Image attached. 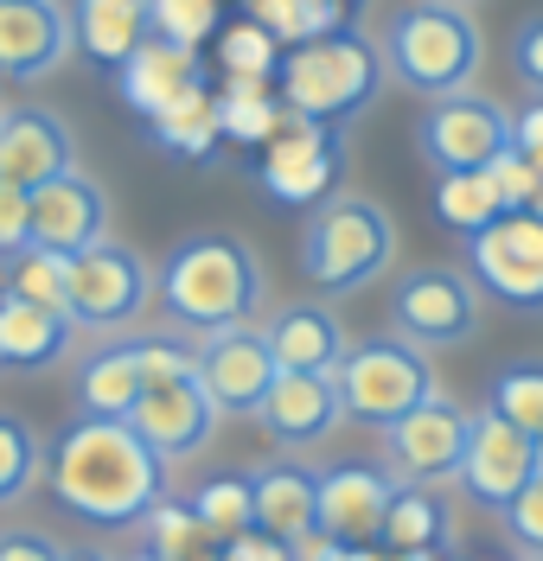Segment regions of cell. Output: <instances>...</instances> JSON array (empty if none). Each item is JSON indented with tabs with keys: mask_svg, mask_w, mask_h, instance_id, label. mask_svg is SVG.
Wrapping results in <instances>:
<instances>
[{
	"mask_svg": "<svg viewBox=\"0 0 543 561\" xmlns=\"http://www.w3.org/2000/svg\"><path fill=\"white\" fill-rule=\"evenodd\" d=\"M167 459L147 447L128 421L109 415H77L45 459L52 497L97 529H128L167 497Z\"/></svg>",
	"mask_w": 543,
	"mask_h": 561,
	"instance_id": "1",
	"label": "cell"
},
{
	"mask_svg": "<svg viewBox=\"0 0 543 561\" xmlns=\"http://www.w3.org/2000/svg\"><path fill=\"white\" fill-rule=\"evenodd\" d=\"M154 307L185 339H205L224 325H262V313L275 307L269 262L244 237H224V230L180 237L154 262Z\"/></svg>",
	"mask_w": 543,
	"mask_h": 561,
	"instance_id": "2",
	"label": "cell"
},
{
	"mask_svg": "<svg viewBox=\"0 0 543 561\" xmlns=\"http://www.w3.org/2000/svg\"><path fill=\"white\" fill-rule=\"evenodd\" d=\"M384 77H391L384 45L364 38L359 26H339V33L289 45V58L275 70V96H282V108L307 115V122L346 128V122H359L364 108L384 96Z\"/></svg>",
	"mask_w": 543,
	"mask_h": 561,
	"instance_id": "3",
	"label": "cell"
},
{
	"mask_svg": "<svg viewBox=\"0 0 543 561\" xmlns=\"http://www.w3.org/2000/svg\"><path fill=\"white\" fill-rule=\"evenodd\" d=\"M384 65L409 96H454V90H473V77L486 65V38H479V20L454 0H409L391 13L384 26Z\"/></svg>",
	"mask_w": 543,
	"mask_h": 561,
	"instance_id": "4",
	"label": "cell"
},
{
	"mask_svg": "<svg viewBox=\"0 0 543 561\" xmlns=\"http://www.w3.org/2000/svg\"><path fill=\"white\" fill-rule=\"evenodd\" d=\"M397 262V224L391 210L364 192H332L326 205L307 210V230H301V275L314 280L320 294L346 300L364 294L391 275Z\"/></svg>",
	"mask_w": 543,
	"mask_h": 561,
	"instance_id": "5",
	"label": "cell"
},
{
	"mask_svg": "<svg viewBox=\"0 0 543 561\" xmlns=\"http://www.w3.org/2000/svg\"><path fill=\"white\" fill-rule=\"evenodd\" d=\"M434 364L422 345H409L403 332H384V339H359L339 364V402H346V421L359 427H391L409 409H422L434 396Z\"/></svg>",
	"mask_w": 543,
	"mask_h": 561,
	"instance_id": "6",
	"label": "cell"
},
{
	"mask_svg": "<svg viewBox=\"0 0 543 561\" xmlns=\"http://www.w3.org/2000/svg\"><path fill=\"white\" fill-rule=\"evenodd\" d=\"M479 325H486V294L454 262H422L391 287V332H403L409 345L454 351L473 345Z\"/></svg>",
	"mask_w": 543,
	"mask_h": 561,
	"instance_id": "7",
	"label": "cell"
},
{
	"mask_svg": "<svg viewBox=\"0 0 543 561\" xmlns=\"http://www.w3.org/2000/svg\"><path fill=\"white\" fill-rule=\"evenodd\" d=\"M154 307V262L135 243H97L71 255V319L83 339L135 332Z\"/></svg>",
	"mask_w": 543,
	"mask_h": 561,
	"instance_id": "8",
	"label": "cell"
},
{
	"mask_svg": "<svg viewBox=\"0 0 543 561\" xmlns=\"http://www.w3.org/2000/svg\"><path fill=\"white\" fill-rule=\"evenodd\" d=\"M346 128H326V122H307V115H282V128L262 140L256 153V185L275 198V205L314 210L339 192V173H346Z\"/></svg>",
	"mask_w": 543,
	"mask_h": 561,
	"instance_id": "9",
	"label": "cell"
},
{
	"mask_svg": "<svg viewBox=\"0 0 543 561\" xmlns=\"http://www.w3.org/2000/svg\"><path fill=\"white\" fill-rule=\"evenodd\" d=\"M473 415L479 409H467L461 396L434 389L422 409H409L403 421L384 427L377 459L397 472L403 485H454V472L467 459V440H473Z\"/></svg>",
	"mask_w": 543,
	"mask_h": 561,
	"instance_id": "10",
	"label": "cell"
},
{
	"mask_svg": "<svg viewBox=\"0 0 543 561\" xmlns=\"http://www.w3.org/2000/svg\"><path fill=\"white\" fill-rule=\"evenodd\" d=\"M473 287L506 307V313H543V210H506L499 224H486L467 237Z\"/></svg>",
	"mask_w": 543,
	"mask_h": 561,
	"instance_id": "11",
	"label": "cell"
},
{
	"mask_svg": "<svg viewBox=\"0 0 543 561\" xmlns=\"http://www.w3.org/2000/svg\"><path fill=\"white\" fill-rule=\"evenodd\" d=\"M416 147L434 173H486L511 153V108L479 90L434 96L416 122Z\"/></svg>",
	"mask_w": 543,
	"mask_h": 561,
	"instance_id": "12",
	"label": "cell"
},
{
	"mask_svg": "<svg viewBox=\"0 0 543 561\" xmlns=\"http://www.w3.org/2000/svg\"><path fill=\"white\" fill-rule=\"evenodd\" d=\"M192 370H199L205 396L217 402V415H237V421H256L262 396L282 377L262 325H224V332L192 339Z\"/></svg>",
	"mask_w": 543,
	"mask_h": 561,
	"instance_id": "13",
	"label": "cell"
},
{
	"mask_svg": "<svg viewBox=\"0 0 543 561\" xmlns=\"http://www.w3.org/2000/svg\"><path fill=\"white\" fill-rule=\"evenodd\" d=\"M403 479L384 459H339L320 466V536L339 549H371L384 542L391 504H397Z\"/></svg>",
	"mask_w": 543,
	"mask_h": 561,
	"instance_id": "14",
	"label": "cell"
},
{
	"mask_svg": "<svg viewBox=\"0 0 543 561\" xmlns=\"http://www.w3.org/2000/svg\"><path fill=\"white\" fill-rule=\"evenodd\" d=\"M217 421L224 415H217V402L205 396L199 370H185V377H167V383H147L142 402H135V415H128V427L167 466H192L217 440Z\"/></svg>",
	"mask_w": 543,
	"mask_h": 561,
	"instance_id": "15",
	"label": "cell"
},
{
	"mask_svg": "<svg viewBox=\"0 0 543 561\" xmlns=\"http://www.w3.org/2000/svg\"><path fill=\"white\" fill-rule=\"evenodd\" d=\"M538 479V440L524 434V427H511L506 415H493V409H479L473 415V440H467V459H461V472H454V485L467 491L473 504H486L493 517L506 511L518 491Z\"/></svg>",
	"mask_w": 543,
	"mask_h": 561,
	"instance_id": "16",
	"label": "cell"
},
{
	"mask_svg": "<svg viewBox=\"0 0 543 561\" xmlns=\"http://www.w3.org/2000/svg\"><path fill=\"white\" fill-rule=\"evenodd\" d=\"M109 224H115V205H109L103 179H90L83 167L33 185V249L83 255V249L109 243Z\"/></svg>",
	"mask_w": 543,
	"mask_h": 561,
	"instance_id": "17",
	"label": "cell"
},
{
	"mask_svg": "<svg viewBox=\"0 0 543 561\" xmlns=\"http://www.w3.org/2000/svg\"><path fill=\"white\" fill-rule=\"evenodd\" d=\"M77 51L65 0H0V77L38 83Z\"/></svg>",
	"mask_w": 543,
	"mask_h": 561,
	"instance_id": "18",
	"label": "cell"
},
{
	"mask_svg": "<svg viewBox=\"0 0 543 561\" xmlns=\"http://www.w3.org/2000/svg\"><path fill=\"white\" fill-rule=\"evenodd\" d=\"M339 421H346L339 377H301V370H282L275 389L262 396V409H256V427H262L282 454H307V447H320Z\"/></svg>",
	"mask_w": 543,
	"mask_h": 561,
	"instance_id": "19",
	"label": "cell"
},
{
	"mask_svg": "<svg viewBox=\"0 0 543 561\" xmlns=\"http://www.w3.org/2000/svg\"><path fill=\"white\" fill-rule=\"evenodd\" d=\"M250 485H256V529L275 536V542H314L320 536V466L294 454H275L250 466Z\"/></svg>",
	"mask_w": 543,
	"mask_h": 561,
	"instance_id": "20",
	"label": "cell"
},
{
	"mask_svg": "<svg viewBox=\"0 0 543 561\" xmlns=\"http://www.w3.org/2000/svg\"><path fill=\"white\" fill-rule=\"evenodd\" d=\"M262 339L275 351L282 370H301V377H339L346 351H352V332L339 325V313L326 300H289V307H269L262 313Z\"/></svg>",
	"mask_w": 543,
	"mask_h": 561,
	"instance_id": "21",
	"label": "cell"
},
{
	"mask_svg": "<svg viewBox=\"0 0 543 561\" xmlns=\"http://www.w3.org/2000/svg\"><path fill=\"white\" fill-rule=\"evenodd\" d=\"M77 167V140H71V122L58 108H0V179L13 185H45V179L71 173Z\"/></svg>",
	"mask_w": 543,
	"mask_h": 561,
	"instance_id": "22",
	"label": "cell"
},
{
	"mask_svg": "<svg viewBox=\"0 0 543 561\" xmlns=\"http://www.w3.org/2000/svg\"><path fill=\"white\" fill-rule=\"evenodd\" d=\"M83 345V332H77L71 313H58V307H38L26 294H13V287H0V370H58V364H71V351Z\"/></svg>",
	"mask_w": 543,
	"mask_h": 561,
	"instance_id": "23",
	"label": "cell"
},
{
	"mask_svg": "<svg viewBox=\"0 0 543 561\" xmlns=\"http://www.w3.org/2000/svg\"><path fill=\"white\" fill-rule=\"evenodd\" d=\"M147 389V364H142V332H115V339H97V345L77 357V415H109L128 421L135 402Z\"/></svg>",
	"mask_w": 543,
	"mask_h": 561,
	"instance_id": "24",
	"label": "cell"
},
{
	"mask_svg": "<svg viewBox=\"0 0 543 561\" xmlns=\"http://www.w3.org/2000/svg\"><path fill=\"white\" fill-rule=\"evenodd\" d=\"M199 83H205L199 51L192 45H173V38H154V33L135 45L128 65L115 70V90H122V103L135 108V115H160V108H173L180 96H192Z\"/></svg>",
	"mask_w": 543,
	"mask_h": 561,
	"instance_id": "25",
	"label": "cell"
},
{
	"mask_svg": "<svg viewBox=\"0 0 543 561\" xmlns=\"http://www.w3.org/2000/svg\"><path fill=\"white\" fill-rule=\"evenodd\" d=\"M77 51L103 70H122L147 38V0H77L71 7Z\"/></svg>",
	"mask_w": 543,
	"mask_h": 561,
	"instance_id": "26",
	"label": "cell"
},
{
	"mask_svg": "<svg viewBox=\"0 0 543 561\" xmlns=\"http://www.w3.org/2000/svg\"><path fill=\"white\" fill-rule=\"evenodd\" d=\"M147 140L160 147V153H173V160H212L217 140H224V122H217V96L212 83H199L192 96H180L173 108H160V115H147Z\"/></svg>",
	"mask_w": 543,
	"mask_h": 561,
	"instance_id": "27",
	"label": "cell"
},
{
	"mask_svg": "<svg viewBox=\"0 0 543 561\" xmlns=\"http://www.w3.org/2000/svg\"><path fill=\"white\" fill-rule=\"evenodd\" d=\"M499 217H506V192H499L493 167L486 173H434V224L441 230H454L467 243Z\"/></svg>",
	"mask_w": 543,
	"mask_h": 561,
	"instance_id": "28",
	"label": "cell"
},
{
	"mask_svg": "<svg viewBox=\"0 0 543 561\" xmlns=\"http://www.w3.org/2000/svg\"><path fill=\"white\" fill-rule=\"evenodd\" d=\"M448 536H454V517L434 497V485H403L397 504H391V524H384V542L403 556H441Z\"/></svg>",
	"mask_w": 543,
	"mask_h": 561,
	"instance_id": "29",
	"label": "cell"
},
{
	"mask_svg": "<svg viewBox=\"0 0 543 561\" xmlns=\"http://www.w3.org/2000/svg\"><path fill=\"white\" fill-rule=\"evenodd\" d=\"M185 504H192V517L205 524V536H212L217 549L256 529V485H250V472H217V479H205V485H192Z\"/></svg>",
	"mask_w": 543,
	"mask_h": 561,
	"instance_id": "30",
	"label": "cell"
},
{
	"mask_svg": "<svg viewBox=\"0 0 543 561\" xmlns=\"http://www.w3.org/2000/svg\"><path fill=\"white\" fill-rule=\"evenodd\" d=\"M282 96H275V83H244V77H230L224 83V96H217V122H224V140H237V147H262V140L282 128Z\"/></svg>",
	"mask_w": 543,
	"mask_h": 561,
	"instance_id": "31",
	"label": "cell"
},
{
	"mask_svg": "<svg viewBox=\"0 0 543 561\" xmlns=\"http://www.w3.org/2000/svg\"><path fill=\"white\" fill-rule=\"evenodd\" d=\"M217 65H224V77H244V83H275L282 38L269 33L262 20H237V26L217 33Z\"/></svg>",
	"mask_w": 543,
	"mask_h": 561,
	"instance_id": "32",
	"label": "cell"
},
{
	"mask_svg": "<svg viewBox=\"0 0 543 561\" xmlns=\"http://www.w3.org/2000/svg\"><path fill=\"white\" fill-rule=\"evenodd\" d=\"M493 415H506L511 427H524L531 440L543 434V357H518L493 377V396H486Z\"/></svg>",
	"mask_w": 543,
	"mask_h": 561,
	"instance_id": "33",
	"label": "cell"
},
{
	"mask_svg": "<svg viewBox=\"0 0 543 561\" xmlns=\"http://www.w3.org/2000/svg\"><path fill=\"white\" fill-rule=\"evenodd\" d=\"M38 472H45V447H38V434L20 415L0 409V511L20 504V497L33 491Z\"/></svg>",
	"mask_w": 543,
	"mask_h": 561,
	"instance_id": "34",
	"label": "cell"
},
{
	"mask_svg": "<svg viewBox=\"0 0 543 561\" xmlns=\"http://www.w3.org/2000/svg\"><path fill=\"white\" fill-rule=\"evenodd\" d=\"M7 287H13V294H26V300H38V307H58V313H71V255L26 249V255L13 262Z\"/></svg>",
	"mask_w": 543,
	"mask_h": 561,
	"instance_id": "35",
	"label": "cell"
},
{
	"mask_svg": "<svg viewBox=\"0 0 543 561\" xmlns=\"http://www.w3.org/2000/svg\"><path fill=\"white\" fill-rule=\"evenodd\" d=\"M250 13L275 38H289V45L320 38V33H339V26H346V20H339V0H256Z\"/></svg>",
	"mask_w": 543,
	"mask_h": 561,
	"instance_id": "36",
	"label": "cell"
},
{
	"mask_svg": "<svg viewBox=\"0 0 543 561\" xmlns=\"http://www.w3.org/2000/svg\"><path fill=\"white\" fill-rule=\"evenodd\" d=\"M147 33L199 51L205 38L224 33V20H217V0H147Z\"/></svg>",
	"mask_w": 543,
	"mask_h": 561,
	"instance_id": "37",
	"label": "cell"
},
{
	"mask_svg": "<svg viewBox=\"0 0 543 561\" xmlns=\"http://www.w3.org/2000/svg\"><path fill=\"white\" fill-rule=\"evenodd\" d=\"M135 529L147 536V549H160V556H173V561H185L199 542H212V536H205V524L192 517V504H180L173 491H167V497H160V504H154Z\"/></svg>",
	"mask_w": 543,
	"mask_h": 561,
	"instance_id": "38",
	"label": "cell"
},
{
	"mask_svg": "<svg viewBox=\"0 0 543 561\" xmlns=\"http://www.w3.org/2000/svg\"><path fill=\"white\" fill-rule=\"evenodd\" d=\"M499 529H506V542L518 556H543V472L499 511Z\"/></svg>",
	"mask_w": 543,
	"mask_h": 561,
	"instance_id": "39",
	"label": "cell"
},
{
	"mask_svg": "<svg viewBox=\"0 0 543 561\" xmlns=\"http://www.w3.org/2000/svg\"><path fill=\"white\" fill-rule=\"evenodd\" d=\"M33 249V192L0 179V262H20Z\"/></svg>",
	"mask_w": 543,
	"mask_h": 561,
	"instance_id": "40",
	"label": "cell"
},
{
	"mask_svg": "<svg viewBox=\"0 0 543 561\" xmlns=\"http://www.w3.org/2000/svg\"><path fill=\"white\" fill-rule=\"evenodd\" d=\"M511 77L543 96V13H524L518 20V33H511Z\"/></svg>",
	"mask_w": 543,
	"mask_h": 561,
	"instance_id": "41",
	"label": "cell"
},
{
	"mask_svg": "<svg viewBox=\"0 0 543 561\" xmlns=\"http://www.w3.org/2000/svg\"><path fill=\"white\" fill-rule=\"evenodd\" d=\"M0 561H65V542L45 529H7L0 536Z\"/></svg>",
	"mask_w": 543,
	"mask_h": 561,
	"instance_id": "42",
	"label": "cell"
},
{
	"mask_svg": "<svg viewBox=\"0 0 543 561\" xmlns=\"http://www.w3.org/2000/svg\"><path fill=\"white\" fill-rule=\"evenodd\" d=\"M511 147L524 160H543V96H531L524 108H511Z\"/></svg>",
	"mask_w": 543,
	"mask_h": 561,
	"instance_id": "43",
	"label": "cell"
},
{
	"mask_svg": "<svg viewBox=\"0 0 543 561\" xmlns=\"http://www.w3.org/2000/svg\"><path fill=\"white\" fill-rule=\"evenodd\" d=\"M224 561H294V549L275 542V536H262V529H250V536L224 542Z\"/></svg>",
	"mask_w": 543,
	"mask_h": 561,
	"instance_id": "44",
	"label": "cell"
},
{
	"mask_svg": "<svg viewBox=\"0 0 543 561\" xmlns=\"http://www.w3.org/2000/svg\"><path fill=\"white\" fill-rule=\"evenodd\" d=\"M65 561H115V556H103V549H65Z\"/></svg>",
	"mask_w": 543,
	"mask_h": 561,
	"instance_id": "45",
	"label": "cell"
},
{
	"mask_svg": "<svg viewBox=\"0 0 543 561\" xmlns=\"http://www.w3.org/2000/svg\"><path fill=\"white\" fill-rule=\"evenodd\" d=\"M128 561H173V556H160V549H147V542H142V549H135Z\"/></svg>",
	"mask_w": 543,
	"mask_h": 561,
	"instance_id": "46",
	"label": "cell"
},
{
	"mask_svg": "<svg viewBox=\"0 0 543 561\" xmlns=\"http://www.w3.org/2000/svg\"><path fill=\"white\" fill-rule=\"evenodd\" d=\"M538 167V192H531V210H543V160H531Z\"/></svg>",
	"mask_w": 543,
	"mask_h": 561,
	"instance_id": "47",
	"label": "cell"
},
{
	"mask_svg": "<svg viewBox=\"0 0 543 561\" xmlns=\"http://www.w3.org/2000/svg\"><path fill=\"white\" fill-rule=\"evenodd\" d=\"M538 472H543V434H538Z\"/></svg>",
	"mask_w": 543,
	"mask_h": 561,
	"instance_id": "48",
	"label": "cell"
},
{
	"mask_svg": "<svg viewBox=\"0 0 543 561\" xmlns=\"http://www.w3.org/2000/svg\"><path fill=\"white\" fill-rule=\"evenodd\" d=\"M518 561H543V556H518Z\"/></svg>",
	"mask_w": 543,
	"mask_h": 561,
	"instance_id": "49",
	"label": "cell"
},
{
	"mask_svg": "<svg viewBox=\"0 0 543 561\" xmlns=\"http://www.w3.org/2000/svg\"><path fill=\"white\" fill-rule=\"evenodd\" d=\"M454 7H473V0H454Z\"/></svg>",
	"mask_w": 543,
	"mask_h": 561,
	"instance_id": "50",
	"label": "cell"
},
{
	"mask_svg": "<svg viewBox=\"0 0 543 561\" xmlns=\"http://www.w3.org/2000/svg\"><path fill=\"white\" fill-rule=\"evenodd\" d=\"M217 561H224V556H217Z\"/></svg>",
	"mask_w": 543,
	"mask_h": 561,
	"instance_id": "51",
	"label": "cell"
}]
</instances>
